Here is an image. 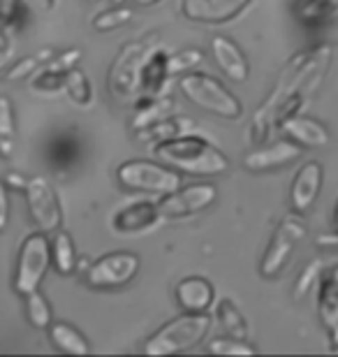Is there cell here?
<instances>
[{
	"instance_id": "obj_7",
	"label": "cell",
	"mask_w": 338,
	"mask_h": 357,
	"mask_svg": "<svg viewBox=\"0 0 338 357\" xmlns=\"http://www.w3.org/2000/svg\"><path fill=\"white\" fill-rule=\"evenodd\" d=\"M304 237H306V220L301 218V213L297 211L287 213L278 223L267 251L262 255V262H260L262 278H276L280 271L285 269L287 262H290L294 248H297V244Z\"/></svg>"
},
{
	"instance_id": "obj_29",
	"label": "cell",
	"mask_w": 338,
	"mask_h": 357,
	"mask_svg": "<svg viewBox=\"0 0 338 357\" xmlns=\"http://www.w3.org/2000/svg\"><path fill=\"white\" fill-rule=\"evenodd\" d=\"M26 316H28V323H31L35 330H49V325L54 323L52 320V306H49L47 297L42 295L40 290L31 292L26 295Z\"/></svg>"
},
{
	"instance_id": "obj_18",
	"label": "cell",
	"mask_w": 338,
	"mask_h": 357,
	"mask_svg": "<svg viewBox=\"0 0 338 357\" xmlns=\"http://www.w3.org/2000/svg\"><path fill=\"white\" fill-rule=\"evenodd\" d=\"M176 304L185 313H206L215 302L213 285L202 276H188L176 285Z\"/></svg>"
},
{
	"instance_id": "obj_44",
	"label": "cell",
	"mask_w": 338,
	"mask_h": 357,
	"mask_svg": "<svg viewBox=\"0 0 338 357\" xmlns=\"http://www.w3.org/2000/svg\"><path fill=\"white\" fill-rule=\"evenodd\" d=\"M334 230H338V199H336V206H334Z\"/></svg>"
},
{
	"instance_id": "obj_5",
	"label": "cell",
	"mask_w": 338,
	"mask_h": 357,
	"mask_svg": "<svg viewBox=\"0 0 338 357\" xmlns=\"http://www.w3.org/2000/svg\"><path fill=\"white\" fill-rule=\"evenodd\" d=\"M116 178L128 190L155 192V195H169L181 188L183 181L181 172L153 160H128L116 169Z\"/></svg>"
},
{
	"instance_id": "obj_10",
	"label": "cell",
	"mask_w": 338,
	"mask_h": 357,
	"mask_svg": "<svg viewBox=\"0 0 338 357\" xmlns=\"http://www.w3.org/2000/svg\"><path fill=\"white\" fill-rule=\"evenodd\" d=\"M139 271V258L130 251H116L98 258L86 269V283L98 290L121 288L130 283Z\"/></svg>"
},
{
	"instance_id": "obj_25",
	"label": "cell",
	"mask_w": 338,
	"mask_h": 357,
	"mask_svg": "<svg viewBox=\"0 0 338 357\" xmlns=\"http://www.w3.org/2000/svg\"><path fill=\"white\" fill-rule=\"evenodd\" d=\"M297 19L308 26L329 24L338 19V0H301L297 7Z\"/></svg>"
},
{
	"instance_id": "obj_41",
	"label": "cell",
	"mask_w": 338,
	"mask_h": 357,
	"mask_svg": "<svg viewBox=\"0 0 338 357\" xmlns=\"http://www.w3.org/2000/svg\"><path fill=\"white\" fill-rule=\"evenodd\" d=\"M28 5L35 7L38 12H52L54 5H56V0H28Z\"/></svg>"
},
{
	"instance_id": "obj_36",
	"label": "cell",
	"mask_w": 338,
	"mask_h": 357,
	"mask_svg": "<svg viewBox=\"0 0 338 357\" xmlns=\"http://www.w3.org/2000/svg\"><path fill=\"white\" fill-rule=\"evenodd\" d=\"M63 82H66V77L40 70V73L35 75V79H33V89L35 91H45V93H56V91L63 89Z\"/></svg>"
},
{
	"instance_id": "obj_39",
	"label": "cell",
	"mask_w": 338,
	"mask_h": 357,
	"mask_svg": "<svg viewBox=\"0 0 338 357\" xmlns=\"http://www.w3.org/2000/svg\"><path fill=\"white\" fill-rule=\"evenodd\" d=\"M315 244H318L320 248H334V251H338V230L320 234V237L315 239Z\"/></svg>"
},
{
	"instance_id": "obj_6",
	"label": "cell",
	"mask_w": 338,
	"mask_h": 357,
	"mask_svg": "<svg viewBox=\"0 0 338 357\" xmlns=\"http://www.w3.org/2000/svg\"><path fill=\"white\" fill-rule=\"evenodd\" d=\"M49 265H52V239L42 230L28 234L19 251L17 274H14V292L26 297L31 292L40 290V283L49 271Z\"/></svg>"
},
{
	"instance_id": "obj_16",
	"label": "cell",
	"mask_w": 338,
	"mask_h": 357,
	"mask_svg": "<svg viewBox=\"0 0 338 357\" xmlns=\"http://www.w3.org/2000/svg\"><path fill=\"white\" fill-rule=\"evenodd\" d=\"M211 56L218 63V68L225 73L232 82H246L250 75V66L246 54L234 40L225 38V35H215L211 40Z\"/></svg>"
},
{
	"instance_id": "obj_31",
	"label": "cell",
	"mask_w": 338,
	"mask_h": 357,
	"mask_svg": "<svg viewBox=\"0 0 338 357\" xmlns=\"http://www.w3.org/2000/svg\"><path fill=\"white\" fill-rule=\"evenodd\" d=\"M322 274H325V262H322L320 258H313L304 269H301L297 283H294V290H292L294 299H304L308 292L313 290V285L320 283Z\"/></svg>"
},
{
	"instance_id": "obj_2",
	"label": "cell",
	"mask_w": 338,
	"mask_h": 357,
	"mask_svg": "<svg viewBox=\"0 0 338 357\" xmlns=\"http://www.w3.org/2000/svg\"><path fill=\"white\" fill-rule=\"evenodd\" d=\"M155 158L176 172L190 176H215L229 169L227 155L211 142L197 135H181L174 139L158 142L153 146Z\"/></svg>"
},
{
	"instance_id": "obj_22",
	"label": "cell",
	"mask_w": 338,
	"mask_h": 357,
	"mask_svg": "<svg viewBox=\"0 0 338 357\" xmlns=\"http://www.w3.org/2000/svg\"><path fill=\"white\" fill-rule=\"evenodd\" d=\"M49 339H52V344L66 355H89L91 353V346H89V341L84 339V334L68 323L49 325Z\"/></svg>"
},
{
	"instance_id": "obj_14",
	"label": "cell",
	"mask_w": 338,
	"mask_h": 357,
	"mask_svg": "<svg viewBox=\"0 0 338 357\" xmlns=\"http://www.w3.org/2000/svg\"><path fill=\"white\" fill-rule=\"evenodd\" d=\"M301 158V146L292 139H280L273 144H260L243 158V165L250 172H273V169L292 165Z\"/></svg>"
},
{
	"instance_id": "obj_12",
	"label": "cell",
	"mask_w": 338,
	"mask_h": 357,
	"mask_svg": "<svg viewBox=\"0 0 338 357\" xmlns=\"http://www.w3.org/2000/svg\"><path fill=\"white\" fill-rule=\"evenodd\" d=\"M253 0H181V14L188 21L220 26L248 10Z\"/></svg>"
},
{
	"instance_id": "obj_3",
	"label": "cell",
	"mask_w": 338,
	"mask_h": 357,
	"mask_svg": "<svg viewBox=\"0 0 338 357\" xmlns=\"http://www.w3.org/2000/svg\"><path fill=\"white\" fill-rule=\"evenodd\" d=\"M211 330V318L206 313H181L178 318L164 323L153 337L146 341L144 353L162 357V355H181L192 351Z\"/></svg>"
},
{
	"instance_id": "obj_27",
	"label": "cell",
	"mask_w": 338,
	"mask_h": 357,
	"mask_svg": "<svg viewBox=\"0 0 338 357\" xmlns=\"http://www.w3.org/2000/svg\"><path fill=\"white\" fill-rule=\"evenodd\" d=\"M17 151V128L10 98H0V158L12 160Z\"/></svg>"
},
{
	"instance_id": "obj_15",
	"label": "cell",
	"mask_w": 338,
	"mask_h": 357,
	"mask_svg": "<svg viewBox=\"0 0 338 357\" xmlns=\"http://www.w3.org/2000/svg\"><path fill=\"white\" fill-rule=\"evenodd\" d=\"M280 130L287 135V139L297 142L301 149H322L329 144L332 135H329V128L318 119L304 116V114H294V116L285 119L280 123Z\"/></svg>"
},
{
	"instance_id": "obj_28",
	"label": "cell",
	"mask_w": 338,
	"mask_h": 357,
	"mask_svg": "<svg viewBox=\"0 0 338 357\" xmlns=\"http://www.w3.org/2000/svg\"><path fill=\"white\" fill-rule=\"evenodd\" d=\"M63 89H66L68 98L79 107H91L93 105V86L89 82L86 73H82L79 68L70 70L66 75V82H63Z\"/></svg>"
},
{
	"instance_id": "obj_23",
	"label": "cell",
	"mask_w": 338,
	"mask_h": 357,
	"mask_svg": "<svg viewBox=\"0 0 338 357\" xmlns=\"http://www.w3.org/2000/svg\"><path fill=\"white\" fill-rule=\"evenodd\" d=\"M192 121L183 119V116H164L158 123L144 128V130L137 132V139L141 142H164V139H174L181 137V135H188V130H192Z\"/></svg>"
},
{
	"instance_id": "obj_38",
	"label": "cell",
	"mask_w": 338,
	"mask_h": 357,
	"mask_svg": "<svg viewBox=\"0 0 338 357\" xmlns=\"http://www.w3.org/2000/svg\"><path fill=\"white\" fill-rule=\"evenodd\" d=\"M7 183L0 178V232L7 227V220H10V192H7Z\"/></svg>"
},
{
	"instance_id": "obj_17",
	"label": "cell",
	"mask_w": 338,
	"mask_h": 357,
	"mask_svg": "<svg viewBox=\"0 0 338 357\" xmlns=\"http://www.w3.org/2000/svg\"><path fill=\"white\" fill-rule=\"evenodd\" d=\"M318 313L336 348L338 346V267L327 269L320 278Z\"/></svg>"
},
{
	"instance_id": "obj_21",
	"label": "cell",
	"mask_w": 338,
	"mask_h": 357,
	"mask_svg": "<svg viewBox=\"0 0 338 357\" xmlns=\"http://www.w3.org/2000/svg\"><path fill=\"white\" fill-rule=\"evenodd\" d=\"M141 100L137 102V109H135V116H132V132H139L144 128L158 123L162 121L164 116H169L171 107H174V100L171 98H164V96H153V98H146V96H139Z\"/></svg>"
},
{
	"instance_id": "obj_33",
	"label": "cell",
	"mask_w": 338,
	"mask_h": 357,
	"mask_svg": "<svg viewBox=\"0 0 338 357\" xmlns=\"http://www.w3.org/2000/svg\"><path fill=\"white\" fill-rule=\"evenodd\" d=\"M79 61H82V49L72 47V49H66V52H61L59 56H52V59L42 66V70H45V73H52V75L66 77L70 70L77 68Z\"/></svg>"
},
{
	"instance_id": "obj_34",
	"label": "cell",
	"mask_w": 338,
	"mask_h": 357,
	"mask_svg": "<svg viewBox=\"0 0 338 357\" xmlns=\"http://www.w3.org/2000/svg\"><path fill=\"white\" fill-rule=\"evenodd\" d=\"M208 353H213V355H255L257 351L248 344L246 339L225 337V339L211 341V346H208Z\"/></svg>"
},
{
	"instance_id": "obj_4",
	"label": "cell",
	"mask_w": 338,
	"mask_h": 357,
	"mask_svg": "<svg viewBox=\"0 0 338 357\" xmlns=\"http://www.w3.org/2000/svg\"><path fill=\"white\" fill-rule=\"evenodd\" d=\"M178 89H181V93L192 105L208 114H213V116L234 121L243 114L239 98L211 75L185 73L181 79H178Z\"/></svg>"
},
{
	"instance_id": "obj_1",
	"label": "cell",
	"mask_w": 338,
	"mask_h": 357,
	"mask_svg": "<svg viewBox=\"0 0 338 357\" xmlns=\"http://www.w3.org/2000/svg\"><path fill=\"white\" fill-rule=\"evenodd\" d=\"M332 45H318L294 54L285 63L269 96L257 107L253 121H250V142L255 146L267 144L271 132L280 128L285 119L301 112V107L306 105V100L313 96V91L325 77L329 63H332Z\"/></svg>"
},
{
	"instance_id": "obj_30",
	"label": "cell",
	"mask_w": 338,
	"mask_h": 357,
	"mask_svg": "<svg viewBox=\"0 0 338 357\" xmlns=\"http://www.w3.org/2000/svg\"><path fill=\"white\" fill-rule=\"evenodd\" d=\"M52 52L49 49H42V52H38V54H31V56H24V59H19L14 66L7 70L5 73V79L7 82H19V79H28L35 70L38 68H42L45 63L52 59Z\"/></svg>"
},
{
	"instance_id": "obj_13",
	"label": "cell",
	"mask_w": 338,
	"mask_h": 357,
	"mask_svg": "<svg viewBox=\"0 0 338 357\" xmlns=\"http://www.w3.org/2000/svg\"><path fill=\"white\" fill-rule=\"evenodd\" d=\"M322 183H325V167H322L318 160L304 162V165L297 169V174H294L292 185H290L292 211L304 216L308 209H313V204L318 202V197H320Z\"/></svg>"
},
{
	"instance_id": "obj_46",
	"label": "cell",
	"mask_w": 338,
	"mask_h": 357,
	"mask_svg": "<svg viewBox=\"0 0 338 357\" xmlns=\"http://www.w3.org/2000/svg\"><path fill=\"white\" fill-rule=\"evenodd\" d=\"M89 3H100V0H89Z\"/></svg>"
},
{
	"instance_id": "obj_43",
	"label": "cell",
	"mask_w": 338,
	"mask_h": 357,
	"mask_svg": "<svg viewBox=\"0 0 338 357\" xmlns=\"http://www.w3.org/2000/svg\"><path fill=\"white\" fill-rule=\"evenodd\" d=\"M158 3H160V0H135V5H139V7H153Z\"/></svg>"
},
{
	"instance_id": "obj_45",
	"label": "cell",
	"mask_w": 338,
	"mask_h": 357,
	"mask_svg": "<svg viewBox=\"0 0 338 357\" xmlns=\"http://www.w3.org/2000/svg\"><path fill=\"white\" fill-rule=\"evenodd\" d=\"M112 3H114V5H123L125 0H112Z\"/></svg>"
},
{
	"instance_id": "obj_37",
	"label": "cell",
	"mask_w": 338,
	"mask_h": 357,
	"mask_svg": "<svg viewBox=\"0 0 338 357\" xmlns=\"http://www.w3.org/2000/svg\"><path fill=\"white\" fill-rule=\"evenodd\" d=\"M21 0H0V28L14 26V21L19 19Z\"/></svg>"
},
{
	"instance_id": "obj_11",
	"label": "cell",
	"mask_w": 338,
	"mask_h": 357,
	"mask_svg": "<svg viewBox=\"0 0 338 357\" xmlns=\"http://www.w3.org/2000/svg\"><path fill=\"white\" fill-rule=\"evenodd\" d=\"M215 197H218V188L213 183H190L183 185L169 195H164L160 202H158V211H160V218H185L192 216V213H199L208 209Z\"/></svg>"
},
{
	"instance_id": "obj_24",
	"label": "cell",
	"mask_w": 338,
	"mask_h": 357,
	"mask_svg": "<svg viewBox=\"0 0 338 357\" xmlns=\"http://www.w3.org/2000/svg\"><path fill=\"white\" fill-rule=\"evenodd\" d=\"M52 258L54 267L63 276H72L77 271V251H75V241L68 232L56 230L52 239Z\"/></svg>"
},
{
	"instance_id": "obj_35",
	"label": "cell",
	"mask_w": 338,
	"mask_h": 357,
	"mask_svg": "<svg viewBox=\"0 0 338 357\" xmlns=\"http://www.w3.org/2000/svg\"><path fill=\"white\" fill-rule=\"evenodd\" d=\"M204 61V54L199 49H183L174 56H169V73L171 75H181V73H190L192 68H197L199 63Z\"/></svg>"
},
{
	"instance_id": "obj_32",
	"label": "cell",
	"mask_w": 338,
	"mask_h": 357,
	"mask_svg": "<svg viewBox=\"0 0 338 357\" xmlns=\"http://www.w3.org/2000/svg\"><path fill=\"white\" fill-rule=\"evenodd\" d=\"M130 19H132V10H130V7L116 5V7H112V10L100 12L98 17L93 19V28H95V31H100V33L116 31V28L125 26Z\"/></svg>"
},
{
	"instance_id": "obj_8",
	"label": "cell",
	"mask_w": 338,
	"mask_h": 357,
	"mask_svg": "<svg viewBox=\"0 0 338 357\" xmlns=\"http://www.w3.org/2000/svg\"><path fill=\"white\" fill-rule=\"evenodd\" d=\"M151 47L146 40H137L125 45L114 59L109 68V89L118 100L135 98L139 93V77H141V66L148 59Z\"/></svg>"
},
{
	"instance_id": "obj_9",
	"label": "cell",
	"mask_w": 338,
	"mask_h": 357,
	"mask_svg": "<svg viewBox=\"0 0 338 357\" xmlns=\"http://www.w3.org/2000/svg\"><path fill=\"white\" fill-rule=\"evenodd\" d=\"M26 204L28 213H31L33 223L38 225V230L54 234L56 230H61L63 223V211L59 204V195L52 188V183L45 176H31L26 183Z\"/></svg>"
},
{
	"instance_id": "obj_42",
	"label": "cell",
	"mask_w": 338,
	"mask_h": 357,
	"mask_svg": "<svg viewBox=\"0 0 338 357\" xmlns=\"http://www.w3.org/2000/svg\"><path fill=\"white\" fill-rule=\"evenodd\" d=\"M7 52H10V40H7L5 31H3V28H0V61L5 59Z\"/></svg>"
},
{
	"instance_id": "obj_26",
	"label": "cell",
	"mask_w": 338,
	"mask_h": 357,
	"mask_svg": "<svg viewBox=\"0 0 338 357\" xmlns=\"http://www.w3.org/2000/svg\"><path fill=\"white\" fill-rule=\"evenodd\" d=\"M215 320H218L220 327L229 334V337L248 339L246 318H243V313L234 306L232 299H220V302L215 304Z\"/></svg>"
},
{
	"instance_id": "obj_40",
	"label": "cell",
	"mask_w": 338,
	"mask_h": 357,
	"mask_svg": "<svg viewBox=\"0 0 338 357\" xmlns=\"http://www.w3.org/2000/svg\"><path fill=\"white\" fill-rule=\"evenodd\" d=\"M5 183H7V188H17V190H26V183H28V178L26 176H21V174H7L5 178Z\"/></svg>"
},
{
	"instance_id": "obj_20",
	"label": "cell",
	"mask_w": 338,
	"mask_h": 357,
	"mask_svg": "<svg viewBox=\"0 0 338 357\" xmlns=\"http://www.w3.org/2000/svg\"><path fill=\"white\" fill-rule=\"evenodd\" d=\"M160 218V211H158V204L153 202H137L121 209L116 216H114L112 225L116 232H141L146 227H153Z\"/></svg>"
},
{
	"instance_id": "obj_19",
	"label": "cell",
	"mask_w": 338,
	"mask_h": 357,
	"mask_svg": "<svg viewBox=\"0 0 338 357\" xmlns=\"http://www.w3.org/2000/svg\"><path fill=\"white\" fill-rule=\"evenodd\" d=\"M169 75H171L169 73V54L164 52V49H153L141 66L139 93L146 98L162 96V89H164V84H167Z\"/></svg>"
}]
</instances>
